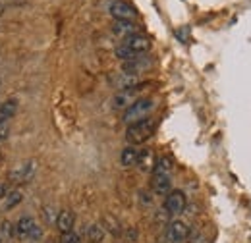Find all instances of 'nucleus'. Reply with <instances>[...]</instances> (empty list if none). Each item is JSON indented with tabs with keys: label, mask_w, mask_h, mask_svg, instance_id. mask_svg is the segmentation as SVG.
<instances>
[{
	"label": "nucleus",
	"mask_w": 251,
	"mask_h": 243,
	"mask_svg": "<svg viewBox=\"0 0 251 243\" xmlns=\"http://www.w3.org/2000/svg\"><path fill=\"white\" fill-rule=\"evenodd\" d=\"M155 127H157V122L153 118H145V120H139L135 123H129L127 129H126V139H127L129 145L137 147V145L145 143L153 135Z\"/></svg>",
	"instance_id": "nucleus-1"
},
{
	"label": "nucleus",
	"mask_w": 251,
	"mask_h": 243,
	"mask_svg": "<svg viewBox=\"0 0 251 243\" xmlns=\"http://www.w3.org/2000/svg\"><path fill=\"white\" fill-rule=\"evenodd\" d=\"M137 164L143 168V170H147V168H151L153 166V154L151 151H139V158H137Z\"/></svg>",
	"instance_id": "nucleus-19"
},
{
	"label": "nucleus",
	"mask_w": 251,
	"mask_h": 243,
	"mask_svg": "<svg viewBox=\"0 0 251 243\" xmlns=\"http://www.w3.org/2000/svg\"><path fill=\"white\" fill-rule=\"evenodd\" d=\"M0 243H2V240H0Z\"/></svg>",
	"instance_id": "nucleus-26"
},
{
	"label": "nucleus",
	"mask_w": 251,
	"mask_h": 243,
	"mask_svg": "<svg viewBox=\"0 0 251 243\" xmlns=\"http://www.w3.org/2000/svg\"><path fill=\"white\" fill-rule=\"evenodd\" d=\"M16 112H18V100L10 98V100L0 104V120H10Z\"/></svg>",
	"instance_id": "nucleus-16"
},
{
	"label": "nucleus",
	"mask_w": 251,
	"mask_h": 243,
	"mask_svg": "<svg viewBox=\"0 0 251 243\" xmlns=\"http://www.w3.org/2000/svg\"><path fill=\"white\" fill-rule=\"evenodd\" d=\"M137 158H139V149H137V147H133V145L126 147L124 151L120 152V164L126 166V168L135 166V164H137Z\"/></svg>",
	"instance_id": "nucleus-14"
},
{
	"label": "nucleus",
	"mask_w": 251,
	"mask_h": 243,
	"mask_svg": "<svg viewBox=\"0 0 251 243\" xmlns=\"http://www.w3.org/2000/svg\"><path fill=\"white\" fill-rule=\"evenodd\" d=\"M151 66V60L149 58H143V54L141 56H137V58H133V60H127L122 64V72H124L126 75H137V73H141L143 70H147Z\"/></svg>",
	"instance_id": "nucleus-9"
},
{
	"label": "nucleus",
	"mask_w": 251,
	"mask_h": 243,
	"mask_svg": "<svg viewBox=\"0 0 251 243\" xmlns=\"http://www.w3.org/2000/svg\"><path fill=\"white\" fill-rule=\"evenodd\" d=\"M74 224H75V216L72 211H60L56 216V228L60 230V234H70L74 232Z\"/></svg>",
	"instance_id": "nucleus-10"
},
{
	"label": "nucleus",
	"mask_w": 251,
	"mask_h": 243,
	"mask_svg": "<svg viewBox=\"0 0 251 243\" xmlns=\"http://www.w3.org/2000/svg\"><path fill=\"white\" fill-rule=\"evenodd\" d=\"M112 33L118 35V37H131V35H137V25L133 22H114L112 25Z\"/></svg>",
	"instance_id": "nucleus-13"
},
{
	"label": "nucleus",
	"mask_w": 251,
	"mask_h": 243,
	"mask_svg": "<svg viewBox=\"0 0 251 243\" xmlns=\"http://www.w3.org/2000/svg\"><path fill=\"white\" fill-rule=\"evenodd\" d=\"M108 12H110V16H112L114 20H118V22H131V20L137 16L135 8H133L129 2H126V0H114V2L110 4Z\"/></svg>",
	"instance_id": "nucleus-3"
},
{
	"label": "nucleus",
	"mask_w": 251,
	"mask_h": 243,
	"mask_svg": "<svg viewBox=\"0 0 251 243\" xmlns=\"http://www.w3.org/2000/svg\"><path fill=\"white\" fill-rule=\"evenodd\" d=\"M45 211H47V218H49V222H54V220H56V216H58V214H52V209H50V207H47Z\"/></svg>",
	"instance_id": "nucleus-22"
},
{
	"label": "nucleus",
	"mask_w": 251,
	"mask_h": 243,
	"mask_svg": "<svg viewBox=\"0 0 251 243\" xmlns=\"http://www.w3.org/2000/svg\"><path fill=\"white\" fill-rule=\"evenodd\" d=\"M155 110V100L149 97L137 98L135 102H131L127 108L124 110V122L126 123H135L139 120L149 118V114Z\"/></svg>",
	"instance_id": "nucleus-2"
},
{
	"label": "nucleus",
	"mask_w": 251,
	"mask_h": 243,
	"mask_svg": "<svg viewBox=\"0 0 251 243\" xmlns=\"http://www.w3.org/2000/svg\"><path fill=\"white\" fill-rule=\"evenodd\" d=\"M22 201H24V193H22L20 189H12V191H8V193L2 197V209H4V211H12V209H16Z\"/></svg>",
	"instance_id": "nucleus-12"
},
{
	"label": "nucleus",
	"mask_w": 251,
	"mask_h": 243,
	"mask_svg": "<svg viewBox=\"0 0 251 243\" xmlns=\"http://www.w3.org/2000/svg\"><path fill=\"white\" fill-rule=\"evenodd\" d=\"M87 238H89L91 243H100L102 238H104V230H102L99 224H93V226L87 228Z\"/></svg>",
	"instance_id": "nucleus-18"
},
{
	"label": "nucleus",
	"mask_w": 251,
	"mask_h": 243,
	"mask_svg": "<svg viewBox=\"0 0 251 243\" xmlns=\"http://www.w3.org/2000/svg\"><path fill=\"white\" fill-rule=\"evenodd\" d=\"M122 45H124L126 49H129L135 56H141V54H145V52L151 49V41H149L145 35H139V33L127 37Z\"/></svg>",
	"instance_id": "nucleus-5"
},
{
	"label": "nucleus",
	"mask_w": 251,
	"mask_h": 243,
	"mask_svg": "<svg viewBox=\"0 0 251 243\" xmlns=\"http://www.w3.org/2000/svg\"><path fill=\"white\" fill-rule=\"evenodd\" d=\"M137 91H139V85H135V87H131V89H122V91L112 98V106H114L116 110H122V108L126 110L131 102L137 100Z\"/></svg>",
	"instance_id": "nucleus-8"
},
{
	"label": "nucleus",
	"mask_w": 251,
	"mask_h": 243,
	"mask_svg": "<svg viewBox=\"0 0 251 243\" xmlns=\"http://www.w3.org/2000/svg\"><path fill=\"white\" fill-rule=\"evenodd\" d=\"M37 226L35 218L33 216H22L18 220V226H16V232L22 236V238H29V234L33 232V228Z\"/></svg>",
	"instance_id": "nucleus-15"
},
{
	"label": "nucleus",
	"mask_w": 251,
	"mask_h": 243,
	"mask_svg": "<svg viewBox=\"0 0 251 243\" xmlns=\"http://www.w3.org/2000/svg\"><path fill=\"white\" fill-rule=\"evenodd\" d=\"M189 238V228L186 222L182 220H174L168 226V240L172 243H184Z\"/></svg>",
	"instance_id": "nucleus-7"
},
{
	"label": "nucleus",
	"mask_w": 251,
	"mask_h": 243,
	"mask_svg": "<svg viewBox=\"0 0 251 243\" xmlns=\"http://www.w3.org/2000/svg\"><path fill=\"white\" fill-rule=\"evenodd\" d=\"M170 170H172V162L166 156L158 158L155 162V166H153V174H168L170 176Z\"/></svg>",
	"instance_id": "nucleus-17"
},
{
	"label": "nucleus",
	"mask_w": 251,
	"mask_h": 243,
	"mask_svg": "<svg viewBox=\"0 0 251 243\" xmlns=\"http://www.w3.org/2000/svg\"><path fill=\"white\" fill-rule=\"evenodd\" d=\"M0 2H4V0H0Z\"/></svg>",
	"instance_id": "nucleus-25"
},
{
	"label": "nucleus",
	"mask_w": 251,
	"mask_h": 243,
	"mask_svg": "<svg viewBox=\"0 0 251 243\" xmlns=\"http://www.w3.org/2000/svg\"><path fill=\"white\" fill-rule=\"evenodd\" d=\"M62 243H79V236H75L74 232H70V234H64Z\"/></svg>",
	"instance_id": "nucleus-21"
},
{
	"label": "nucleus",
	"mask_w": 251,
	"mask_h": 243,
	"mask_svg": "<svg viewBox=\"0 0 251 243\" xmlns=\"http://www.w3.org/2000/svg\"><path fill=\"white\" fill-rule=\"evenodd\" d=\"M170 187H172V182H170V176L168 174H153V189L158 195H168L170 193Z\"/></svg>",
	"instance_id": "nucleus-11"
},
{
	"label": "nucleus",
	"mask_w": 251,
	"mask_h": 243,
	"mask_svg": "<svg viewBox=\"0 0 251 243\" xmlns=\"http://www.w3.org/2000/svg\"><path fill=\"white\" fill-rule=\"evenodd\" d=\"M2 232L8 234V236H12V224H10V222H4V224H2Z\"/></svg>",
	"instance_id": "nucleus-23"
},
{
	"label": "nucleus",
	"mask_w": 251,
	"mask_h": 243,
	"mask_svg": "<svg viewBox=\"0 0 251 243\" xmlns=\"http://www.w3.org/2000/svg\"><path fill=\"white\" fill-rule=\"evenodd\" d=\"M186 193L180 191V189H174L166 195V201H164V209L168 211V214H182L186 209Z\"/></svg>",
	"instance_id": "nucleus-4"
},
{
	"label": "nucleus",
	"mask_w": 251,
	"mask_h": 243,
	"mask_svg": "<svg viewBox=\"0 0 251 243\" xmlns=\"http://www.w3.org/2000/svg\"><path fill=\"white\" fill-rule=\"evenodd\" d=\"M8 135H10V123L8 120H0V143L8 139Z\"/></svg>",
	"instance_id": "nucleus-20"
},
{
	"label": "nucleus",
	"mask_w": 251,
	"mask_h": 243,
	"mask_svg": "<svg viewBox=\"0 0 251 243\" xmlns=\"http://www.w3.org/2000/svg\"><path fill=\"white\" fill-rule=\"evenodd\" d=\"M35 172H37V162H35V160L22 162V164L16 166V170L12 172V182H16V183L31 182L33 176H35Z\"/></svg>",
	"instance_id": "nucleus-6"
},
{
	"label": "nucleus",
	"mask_w": 251,
	"mask_h": 243,
	"mask_svg": "<svg viewBox=\"0 0 251 243\" xmlns=\"http://www.w3.org/2000/svg\"><path fill=\"white\" fill-rule=\"evenodd\" d=\"M4 195H6V187L0 183V201H2V197H4Z\"/></svg>",
	"instance_id": "nucleus-24"
}]
</instances>
